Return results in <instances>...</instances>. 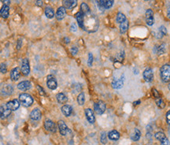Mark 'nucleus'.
I'll return each mask as SVG.
<instances>
[{
    "mask_svg": "<svg viewBox=\"0 0 170 145\" xmlns=\"http://www.w3.org/2000/svg\"><path fill=\"white\" fill-rule=\"evenodd\" d=\"M160 76L161 81L167 83L170 81V65L166 64L162 66L160 69Z\"/></svg>",
    "mask_w": 170,
    "mask_h": 145,
    "instance_id": "1",
    "label": "nucleus"
},
{
    "mask_svg": "<svg viewBox=\"0 0 170 145\" xmlns=\"http://www.w3.org/2000/svg\"><path fill=\"white\" fill-rule=\"evenodd\" d=\"M19 99H20L21 103L24 106H25V107H28V106H32V103H33L32 97L29 94H27V93H22V94L20 95Z\"/></svg>",
    "mask_w": 170,
    "mask_h": 145,
    "instance_id": "2",
    "label": "nucleus"
},
{
    "mask_svg": "<svg viewBox=\"0 0 170 145\" xmlns=\"http://www.w3.org/2000/svg\"><path fill=\"white\" fill-rule=\"evenodd\" d=\"M106 103L103 101H102V100H99L97 103H94V111L99 115L102 114L106 111Z\"/></svg>",
    "mask_w": 170,
    "mask_h": 145,
    "instance_id": "3",
    "label": "nucleus"
},
{
    "mask_svg": "<svg viewBox=\"0 0 170 145\" xmlns=\"http://www.w3.org/2000/svg\"><path fill=\"white\" fill-rule=\"evenodd\" d=\"M99 9H108L113 7L114 0H96Z\"/></svg>",
    "mask_w": 170,
    "mask_h": 145,
    "instance_id": "4",
    "label": "nucleus"
},
{
    "mask_svg": "<svg viewBox=\"0 0 170 145\" xmlns=\"http://www.w3.org/2000/svg\"><path fill=\"white\" fill-rule=\"evenodd\" d=\"M44 127H45V129L46 131L51 132L52 133H54L57 132V125L53 121H51V119H48V118L45 120V122H44Z\"/></svg>",
    "mask_w": 170,
    "mask_h": 145,
    "instance_id": "5",
    "label": "nucleus"
},
{
    "mask_svg": "<svg viewBox=\"0 0 170 145\" xmlns=\"http://www.w3.org/2000/svg\"><path fill=\"white\" fill-rule=\"evenodd\" d=\"M57 127H58V129H59V133L62 136H66L67 134L70 133V130L68 128V126L65 124V122L62 120H60L57 122Z\"/></svg>",
    "mask_w": 170,
    "mask_h": 145,
    "instance_id": "6",
    "label": "nucleus"
},
{
    "mask_svg": "<svg viewBox=\"0 0 170 145\" xmlns=\"http://www.w3.org/2000/svg\"><path fill=\"white\" fill-rule=\"evenodd\" d=\"M142 77L146 82H152L154 80V73L151 68H146L142 73Z\"/></svg>",
    "mask_w": 170,
    "mask_h": 145,
    "instance_id": "7",
    "label": "nucleus"
},
{
    "mask_svg": "<svg viewBox=\"0 0 170 145\" xmlns=\"http://www.w3.org/2000/svg\"><path fill=\"white\" fill-rule=\"evenodd\" d=\"M146 22L147 25L149 26H152L154 24V11L151 9H148L146 11Z\"/></svg>",
    "mask_w": 170,
    "mask_h": 145,
    "instance_id": "8",
    "label": "nucleus"
},
{
    "mask_svg": "<svg viewBox=\"0 0 170 145\" xmlns=\"http://www.w3.org/2000/svg\"><path fill=\"white\" fill-rule=\"evenodd\" d=\"M21 70L24 76H28V74H30V65L29 62H28V60L27 58H25L22 61Z\"/></svg>",
    "mask_w": 170,
    "mask_h": 145,
    "instance_id": "9",
    "label": "nucleus"
},
{
    "mask_svg": "<svg viewBox=\"0 0 170 145\" xmlns=\"http://www.w3.org/2000/svg\"><path fill=\"white\" fill-rule=\"evenodd\" d=\"M46 85L51 90H55L57 87V80L53 75H49L47 76V81H46Z\"/></svg>",
    "mask_w": 170,
    "mask_h": 145,
    "instance_id": "10",
    "label": "nucleus"
},
{
    "mask_svg": "<svg viewBox=\"0 0 170 145\" xmlns=\"http://www.w3.org/2000/svg\"><path fill=\"white\" fill-rule=\"evenodd\" d=\"M11 114V111L9 110L6 105H1L0 106V118L1 119H5L7 117H9Z\"/></svg>",
    "mask_w": 170,
    "mask_h": 145,
    "instance_id": "11",
    "label": "nucleus"
},
{
    "mask_svg": "<svg viewBox=\"0 0 170 145\" xmlns=\"http://www.w3.org/2000/svg\"><path fill=\"white\" fill-rule=\"evenodd\" d=\"M20 105H21L20 101L17 100V99H13V100H10V101H9L7 103V106L11 111H17V110L20 107Z\"/></svg>",
    "mask_w": 170,
    "mask_h": 145,
    "instance_id": "12",
    "label": "nucleus"
},
{
    "mask_svg": "<svg viewBox=\"0 0 170 145\" xmlns=\"http://www.w3.org/2000/svg\"><path fill=\"white\" fill-rule=\"evenodd\" d=\"M62 3L65 9H72L77 6V0H62Z\"/></svg>",
    "mask_w": 170,
    "mask_h": 145,
    "instance_id": "13",
    "label": "nucleus"
},
{
    "mask_svg": "<svg viewBox=\"0 0 170 145\" xmlns=\"http://www.w3.org/2000/svg\"><path fill=\"white\" fill-rule=\"evenodd\" d=\"M85 116H86L87 122H89L90 124H94L95 122V117H94V112L92 109H85Z\"/></svg>",
    "mask_w": 170,
    "mask_h": 145,
    "instance_id": "14",
    "label": "nucleus"
},
{
    "mask_svg": "<svg viewBox=\"0 0 170 145\" xmlns=\"http://www.w3.org/2000/svg\"><path fill=\"white\" fill-rule=\"evenodd\" d=\"M65 15H66V9H65L64 7H60L59 8L57 9V12H56L55 17L57 20L61 21V20L64 18Z\"/></svg>",
    "mask_w": 170,
    "mask_h": 145,
    "instance_id": "15",
    "label": "nucleus"
},
{
    "mask_svg": "<svg viewBox=\"0 0 170 145\" xmlns=\"http://www.w3.org/2000/svg\"><path fill=\"white\" fill-rule=\"evenodd\" d=\"M31 87H32V84L28 81H21L17 85V88L21 91H27V90L30 89Z\"/></svg>",
    "mask_w": 170,
    "mask_h": 145,
    "instance_id": "16",
    "label": "nucleus"
},
{
    "mask_svg": "<svg viewBox=\"0 0 170 145\" xmlns=\"http://www.w3.org/2000/svg\"><path fill=\"white\" fill-rule=\"evenodd\" d=\"M41 111H39V109L36 108L30 114V118L33 121H39L41 118Z\"/></svg>",
    "mask_w": 170,
    "mask_h": 145,
    "instance_id": "17",
    "label": "nucleus"
},
{
    "mask_svg": "<svg viewBox=\"0 0 170 145\" xmlns=\"http://www.w3.org/2000/svg\"><path fill=\"white\" fill-rule=\"evenodd\" d=\"M124 76L122 77V78L118 79V80H116L114 79L113 81H112V87L115 89H120V88H121L124 85Z\"/></svg>",
    "mask_w": 170,
    "mask_h": 145,
    "instance_id": "18",
    "label": "nucleus"
},
{
    "mask_svg": "<svg viewBox=\"0 0 170 145\" xmlns=\"http://www.w3.org/2000/svg\"><path fill=\"white\" fill-rule=\"evenodd\" d=\"M14 92V87H12L11 85H6L2 86L1 88H0V92L3 95H10L13 93Z\"/></svg>",
    "mask_w": 170,
    "mask_h": 145,
    "instance_id": "19",
    "label": "nucleus"
},
{
    "mask_svg": "<svg viewBox=\"0 0 170 145\" xmlns=\"http://www.w3.org/2000/svg\"><path fill=\"white\" fill-rule=\"evenodd\" d=\"M154 52L158 55H161L166 52V45L161 44L160 45H157L154 47Z\"/></svg>",
    "mask_w": 170,
    "mask_h": 145,
    "instance_id": "20",
    "label": "nucleus"
},
{
    "mask_svg": "<svg viewBox=\"0 0 170 145\" xmlns=\"http://www.w3.org/2000/svg\"><path fill=\"white\" fill-rule=\"evenodd\" d=\"M76 19V21L78 23V26L81 27L82 29H84V15L81 11L77 12L75 15Z\"/></svg>",
    "mask_w": 170,
    "mask_h": 145,
    "instance_id": "21",
    "label": "nucleus"
},
{
    "mask_svg": "<svg viewBox=\"0 0 170 145\" xmlns=\"http://www.w3.org/2000/svg\"><path fill=\"white\" fill-rule=\"evenodd\" d=\"M62 112L65 117H69L73 114V107L69 105H64L62 106Z\"/></svg>",
    "mask_w": 170,
    "mask_h": 145,
    "instance_id": "22",
    "label": "nucleus"
},
{
    "mask_svg": "<svg viewBox=\"0 0 170 145\" xmlns=\"http://www.w3.org/2000/svg\"><path fill=\"white\" fill-rule=\"evenodd\" d=\"M9 6L3 5L2 7L0 9V17H2V18H7L9 17Z\"/></svg>",
    "mask_w": 170,
    "mask_h": 145,
    "instance_id": "23",
    "label": "nucleus"
},
{
    "mask_svg": "<svg viewBox=\"0 0 170 145\" xmlns=\"http://www.w3.org/2000/svg\"><path fill=\"white\" fill-rule=\"evenodd\" d=\"M20 76H21V74H20L18 68H14L10 72V78H11L12 81H17L20 78Z\"/></svg>",
    "mask_w": 170,
    "mask_h": 145,
    "instance_id": "24",
    "label": "nucleus"
},
{
    "mask_svg": "<svg viewBox=\"0 0 170 145\" xmlns=\"http://www.w3.org/2000/svg\"><path fill=\"white\" fill-rule=\"evenodd\" d=\"M108 138L111 141H117L120 138V133L119 132H117V130H112L108 133Z\"/></svg>",
    "mask_w": 170,
    "mask_h": 145,
    "instance_id": "25",
    "label": "nucleus"
},
{
    "mask_svg": "<svg viewBox=\"0 0 170 145\" xmlns=\"http://www.w3.org/2000/svg\"><path fill=\"white\" fill-rule=\"evenodd\" d=\"M56 98H57V102L61 104L66 103L67 101H68V98H67V96L64 93H58L56 95Z\"/></svg>",
    "mask_w": 170,
    "mask_h": 145,
    "instance_id": "26",
    "label": "nucleus"
},
{
    "mask_svg": "<svg viewBox=\"0 0 170 145\" xmlns=\"http://www.w3.org/2000/svg\"><path fill=\"white\" fill-rule=\"evenodd\" d=\"M129 26V22L127 19L126 21H124V22H122L121 24H120V32L121 34H124L128 31Z\"/></svg>",
    "mask_w": 170,
    "mask_h": 145,
    "instance_id": "27",
    "label": "nucleus"
},
{
    "mask_svg": "<svg viewBox=\"0 0 170 145\" xmlns=\"http://www.w3.org/2000/svg\"><path fill=\"white\" fill-rule=\"evenodd\" d=\"M141 137V132L139 129H135L133 133L131 134V140L133 141H138Z\"/></svg>",
    "mask_w": 170,
    "mask_h": 145,
    "instance_id": "28",
    "label": "nucleus"
},
{
    "mask_svg": "<svg viewBox=\"0 0 170 145\" xmlns=\"http://www.w3.org/2000/svg\"><path fill=\"white\" fill-rule=\"evenodd\" d=\"M45 15L49 19H52L54 17V11L51 7H46L45 8Z\"/></svg>",
    "mask_w": 170,
    "mask_h": 145,
    "instance_id": "29",
    "label": "nucleus"
},
{
    "mask_svg": "<svg viewBox=\"0 0 170 145\" xmlns=\"http://www.w3.org/2000/svg\"><path fill=\"white\" fill-rule=\"evenodd\" d=\"M166 34H167V29H166V27L164 26H160V28H158V35H159L158 38L161 39L164 36H166Z\"/></svg>",
    "mask_w": 170,
    "mask_h": 145,
    "instance_id": "30",
    "label": "nucleus"
},
{
    "mask_svg": "<svg viewBox=\"0 0 170 145\" xmlns=\"http://www.w3.org/2000/svg\"><path fill=\"white\" fill-rule=\"evenodd\" d=\"M81 11L84 14H89V13H91V10H90L89 7H88L87 3H85V2L81 3Z\"/></svg>",
    "mask_w": 170,
    "mask_h": 145,
    "instance_id": "31",
    "label": "nucleus"
},
{
    "mask_svg": "<svg viewBox=\"0 0 170 145\" xmlns=\"http://www.w3.org/2000/svg\"><path fill=\"white\" fill-rule=\"evenodd\" d=\"M127 18L125 15L122 13H118L117 14V17H116V21L118 24H121L122 22H124V21H126Z\"/></svg>",
    "mask_w": 170,
    "mask_h": 145,
    "instance_id": "32",
    "label": "nucleus"
},
{
    "mask_svg": "<svg viewBox=\"0 0 170 145\" xmlns=\"http://www.w3.org/2000/svg\"><path fill=\"white\" fill-rule=\"evenodd\" d=\"M77 103L80 106H83L85 103V95L84 92H81L77 97Z\"/></svg>",
    "mask_w": 170,
    "mask_h": 145,
    "instance_id": "33",
    "label": "nucleus"
},
{
    "mask_svg": "<svg viewBox=\"0 0 170 145\" xmlns=\"http://www.w3.org/2000/svg\"><path fill=\"white\" fill-rule=\"evenodd\" d=\"M155 102H156L157 106H158L159 108L163 109L164 107L166 106V104H165V103H164V101L162 100V99H161V97H159V98H157V99H155Z\"/></svg>",
    "mask_w": 170,
    "mask_h": 145,
    "instance_id": "34",
    "label": "nucleus"
},
{
    "mask_svg": "<svg viewBox=\"0 0 170 145\" xmlns=\"http://www.w3.org/2000/svg\"><path fill=\"white\" fill-rule=\"evenodd\" d=\"M166 136V134L164 133H162V132H158V133H156L154 134V137L159 141H161V140L163 138H165Z\"/></svg>",
    "mask_w": 170,
    "mask_h": 145,
    "instance_id": "35",
    "label": "nucleus"
},
{
    "mask_svg": "<svg viewBox=\"0 0 170 145\" xmlns=\"http://www.w3.org/2000/svg\"><path fill=\"white\" fill-rule=\"evenodd\" d=\"M100 141H101V143L103 144H106L107 143V134H106V132L102 133L101 136H100Z\"/></svg>",
    "mask_w": 170,
    "mask_h": 145,
    "instance_id": "36",
    "label": "nucleus"
},
{
    "mask_svg": "<svg viewBox=\"0 0 170 145\" xmlns=\"http://www.w3.org/2000/svg\"><path fill=\"white\" fill-rule=\"evenodd\" d=\"M93 60H94V57L92 53L88 54V60H87V65L88 66H92L93 64Z\"/></svg>",
    "mask_w": 170,
    "mask_h": 145,
    "instance_id": "37",
    "label": "nucleus"
},
{
    "mask_svg": "<svg viewBox=\"0 0 170 145\" xmlns=\"http://www.w3.org/2000/svg\"><path fill=\"white\" fill-rule=\"evenodd\" d=\"M0 72H1L2 74H6L7 72V65L5 64V63H1V64H0Z\"/></svg>",
    "mask_w": 170,
    "mask_h": 145,
    "instance_id": "38",
    "label": "nucleus"
},
{
    "mask_svg": "<svg viewBox=\"0 0 170 145\" xmlns=\"http://www.w3.org/2000/svg\"><path fill=\"white\" fill-rule=\"evenodd\" d=\"M161 145H170L169 141V139L166 136L161 141Z\"/></svg>",
    "mask_w": 170,
    "mask_h": 145,
    "instance_id": "39",
    "label": "nucleus"
},
{
    "mask_svg": "<svg viewBox=\"0 0 170 145\" xmlns=\"http://www.w3.org/2000/svg\"><path fill=\"white\" fill-rule=\"evenodd\" d=\"M70 51H71V53L73 55H76V54L78 53V49L76 47H73L71 49H70Z\"/></svg>",
    "mask_w": 170,
    "mask_h": 145,
    "instance_id": "40",
    "label": "nucleus"
},
{
    "mask_svg": "<svg viewBox=\"0 0 170 145\" xmlns=\"http://www.w3.org/2000/svg\"><path fill=\"white\" fill-rule=\"evenodd\" d=\"M36 87L37 89H38V91H39V94L41 95H45V92H44V90L43 87H41L39 85H37Z\"/></svg>",
    "mask_w": 170,
    "mask_h": 145,
    "instance_id": "41",
    "label": "nucleus"
},
{
    "mask_svg": "<svg viewBox=\"0 0 170 145\" xmlns=\"http://www.w3.org/2000/svg\"><path fill=\"white\" fill-rule=\"evenodd\" d=\"M166 122L170 125V110L166 113Z\"/></svg>",
    "mask_w": 170,
    "mask_h": 145,
    "instance_id": "42",
    "label": "nucleus"
},
{
    "mask_svg": "<svg viewBox=\"0 0 170 145\" xmlns=\"http://www.w3.org/2000/svg\"><path fill=\"white\" fill-rule=\"evenodd\" d=\"M76 30H77L76 26L74 23H73L71 25V31H73V32H76Z\"/></svg>",
    "mask_w": 170,
    "mask_h": 145,
    "instance_id": "43",
    "label": "nucleus"
},
{
    "mask_svg": "<svg viewBox=\"0 0 170 145\" xmlns=\"http://www.w3.org/2000/svg\"><path fill=\"white\" fill-rule=\"evenodd\" d=\"M21 44H22V41H21V39H19L18 41H17V50L21 48Z\"/></svg>",
    "mask_w": 170,
    "mask_h": 145,
    "instance_id": "44",
    "label": "nucleus"
},
{
    "mask_svg": "<svg viewBox=\"0 0 170 145\" xmlns=\"http://www.w3.org/2000/svg\"><path fill=\"white\" fill-rule=\"evenodd\" d=\"M36 6H38V7H42V6H43V1H42V0H36Z\"/></svg>",
    "mask_w": 170,
    "mask_h": 145,
    "instance_id": "45",
    "label": "nucleus"
},
{
    "mask_svg": "<svg viewBox=\"0 0 170 145\" xmlns=\"http://www.w3.org/2000/svg\"><path fill=\"white\" fill-rule=\"evenodd\" d=\"M3 2V5H7V6H9L10 4V1L9 0H1Z\"/></svg>",
    "mask_w": 170,
    "mask_h": 145,
    "instance_id": "46",
    "label": "nucleus"
},
{
    "mask_svg": "<svg viewBox=\"0 0 170 145\" xmlns=\"http://www.w3.org/2000/svg\"><path fill=\"white\" fill-rule=\"evenodd\" d=\"M133 104L134 105H139V104H140V100H137V101H135L133 103Z\"/></svg>",
    "mask_w": 170,
    "mask_h": 145,
    "instance_id": "47",
    "label": "nucleus"
},
{
    "mask_svg": "<svg viewBox=\"0 0 170 145\" xmlns=\"http://www.w3.org/2000/svg\"><path fill=\"white\" fill-rule=\"evenodd\" d=\"M167 16H168L169 18L170 19V9H169L168 11H167Z\"/></svg>",
    "mask_w": 170,
    "mask_h": 145,
    "instance_id": "48",
    "label": "nucleus"
},
{
    "mask_svg": "<svg viewBox=\"0 0 170 145\" xmlns=\"http://www.w3.org/2000/svg\"><path fill=\"white\" fill-rule=\"evenodd\" d=\"M65 39L66 40V41H65V43H66V44H69V38H65Z\"/></svg>",
    "mask_w": 170,
    "mask_h": 145,
    "instance_id": "49",
    "label": "nucleus"
},
{
    "mask_svg": "<svg viewBox=\"0 0 170 145\" xmlns=\"http://www.w3.org/2000/svg\"><path fill=\"white\" fill-rule=\"evenodd\" d=\"M135 69V71H136L135 74H138V70H137V69H136V68H135V69Z\"/></svg>",
    "mask_w": 170,
    "mask_h": 145,
    "instance_id": "50",
    "label": "nucleus"
},
{
    "mask_svg": "<svg viewBox=\"0 0 170 145\" xmlns=\"http://www.w3.org/2000/svg\"><path fill=\"white\" fill-rule=\"evenodd\" d=\"M168 87H169V89L170 90V82H169V85H168Z\"/></svg>",
    "mask_w": 170,
    "mask_h": 145,
    "instance_id": "51",
    "label": "nucleus"
},
{
    "mask_svg": "<svg viewBox=\"0 0 170 145\" xmlns=\"http://www.w3.org/2000/svg\"><path fill=\"white\" fill-rule=\"evenodd\" d=\"M144 1H149V0H144Z\"/></svg>",
    "mask_w": 170,
    "mask_h": 145,
    "instance_id": "52",
    "label": "nucleus"
}]
</instances>
